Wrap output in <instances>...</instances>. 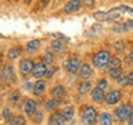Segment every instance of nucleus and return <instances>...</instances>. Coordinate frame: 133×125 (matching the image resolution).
I'll return each instance as SVG.
<instances>
[{"mask_svg":"<svg viewBox=\"0 0 133 125\" xmlns=\"http://www.w3.org/2000/svg\"><path fill=\"white\" fill-rule=\"evenodd\" d=\"M133 28V21H128V22H121V24H116L112 31L114 32H126L129 29Z\"/></svg>","mask_w":133,"mask_h":125,"instance_id":"nucleus-17","label":"nucleus"},{"mask_svg":"<svg viewBox=\"0 0 133 125\" xmlns=\"http://www.w3.org/2000/svg\"><path fill=\"white\" fill-rule=\"evenodd\" d=\"M46 82L44 81H42V79H37V81L33 83V86H32V93L33 96H42V95H44V92H46Z\"/></svg>","mask_w":133,"mask_h":125,"instance_id":"nucleus-12","label":"nucleus"},{"mask_svg":"<svg viewBox=\"0 0 133 125\" xmlns=\"http://www.w3.org/2000/svg\"><path fill=\"white\" fill-rule=\"evenodd\" d=\"M97 86L101 88V89L104 90V89H107V88H108V82L105 81V79H100V81L97 82Z\"/></svg>","mask_w":133,"mask_h":125,"instance_id":"nucleus-34","label":"nucleus"},{"mask_svg":"<svg viewBox=\"0 0 133 125\" xmlns=\"http://www.w3.org/2000/svg\"><path fill=\"white\" fill-rule=\"evenodd\" d=\"M128 79H129V85H132V86H133V71L128 75Z\"/></svg>","mask_w":133,"mask_h":125,"instance_id":"nucleus-37","label":"nucleus"},{"mask_svg":"<svg viewBox=\"0 0 133 125\" xmlns=\"http://www.w3.org/2000/svg\"><path fill=\"white\" fill-rule=\"evenodd\" d=\"M97 120V111L91 106H85L82 108V122L83 125H93Z\"/></svg>","mask_w":133,"mask_h":125,"instance_id":"nucleus-3","label":"nucleus"},{"mask_svg":"<svg viewBox=\"0 0 133 125\" xmlns=\"http://www.w3.org/2000/svg\"><path fill=\"white\" fill-rule=\"evenodd\" d=\"M32 120L35 121L36 124H40V122H42V120H43V113H42V111H36V113H35V115L32 117Z\"/></svg>","mask_w":133,"mask_h":125,"instance_id":"nucleus-32","label":"nucleus"},{"mask_svg":"<svg viewBox=\"0 0 133 125\" xmlns=\"http://www.w3.org/2000/svg\"><path fill=\"white\" fill-rule=\"evenodd\" d=\"M54 72H56V67H47V71H46L44 78H51Z\"/></svg>","mask_w":133,"mask_h":125,"instance_id":"nucleus-33","label":"nucleus"},{"mask_svg":"<svg viewBox=\"0 0 133 125\" xmlns=\"http://www.w3.org/2000/svg\"><path fill=\"white\" fill-rule=\"evenodd\" d=\"M26 124V121L22 115H14L11 118V121L8 122V125H25Z\"/></svg>","mask_w":133,"mask_h":125,"instance_id":"nucleus-24","label":"nucleus"},{"mask_svg":"<svg viewBox=\"0 0 133 125\" xmlns=\"http://www.w3.org/2000/svg\"><path fill=\"white\" fill-rule=\"evenodd\" d=\"M91 89H93V86H91L90 81H83L78 85V93L79 95H86L89 92H91Z\"/></svg>","mask_w":133,"mask_h":125,"instance_id":"nucleus-18","label":"nucleus"},{"mask_svg":"<svg viewBox=\"0 0 133 125\" xmlns=\"http://www.w3.org/2000/svg\"><path fill=\"white\" fill-rule=\"evenodd\" d=\"M2 78L7 83L15 82V74H14V70H12L11 65H4L3 67V70H2Z\"/></svg>","mask_w":133,"mask_h":125,"instance_id":"nucleus-10","label":"nucleus"},{"mask_svg":"<svg viewBox=\"0 0 133 125\" xmlns=\"http://www.w3.org/2000/svg\"><path fill=\"white\" fill-rule=\"evenodd\" d=\"M108 74H110V77H111V78L118 79L121 75H122V71H121V68H110Z\"/></svg>","mask_w":133,"mask_h":125,"instance_id":"nucleus-30","label":"nucleus"},{"mask_svg":"<svg viewBox=\"0 0 133 125\" xmlns=\"http://www.w3.org/2000/svg\"><path fill=\"white\" fill-rule=\"evenodd\" d=\"M0 88H2V71H0Z\"/></svg>","mask_w":133,"mask_h":125,"instance_id":"nucleus-43","label":"nucleus"},{"mask_svg":"<svg viewBox=\"0 0 133 125\" xmlns=\"http://www.w3.org/2000/svg\"><path fill=\"white\" fill-rule=\"evenodd\" d=\"M0 104H2V97H0Z\"/></svg>","mask_w":133,"mask_h":125,"instance_id":"nucleus-44","label":"nucleus"},{"mask_svg":"<svg viewBox=\"0 0 133 125\" xmlns=\"http://www.w3.org/2000/svg\"><path fill=\"white\" fill-rule=\"evenodd\" d=\"M24 111L28 117L32 118L35 115V113L37 111V103L33 99H26L25 100V104H24Z\"/></svg>","mask_w":133,"mask_h":125,"instance_id":"nucleus-7","label":"nucleus"},{"mask_svg":"<svg viewBox=\"0 0 133 125\" xmlns=\"http://www.w3.org/2000/svg\"><path fill=\"white\" fill-rule=\"evenodd\" d=\"M98 124L100 125H112V115L108 113H103L98 118Z\"/></svg>","mask_w":133,"mask_h":125,"instance_id":"nucleus-21","label":"nucleus"},{"mask_svg":"<svg viewBox=\"0 0 133 125\" xmlns=\"http://www.w3.org/2000/svg\"><path fill=\"white\" fill-rule=\"evenodd\" d=\"M61 114L65 117V120H66V121H69V120L74 117V114H75V110H74V107L66 106V107H64V108L61 110Z\"/></svg>","mask_w":133,"mask_h":125,"instance_id":"nucleus-23","label":"nucleus"},{"mask_svg":"<svg viewBox=\"0 0 133 125\" xmlns=\"http://www.w3.org/2000/svg\"><path fill=\"white\" fill-rule=\"evenodd\" d=\"M12 117H14V115H12L11 108H8V107L4 108V110H3V118H4V121H6V122H10Z\"/></svg>","mask_w":133,"mask_h":125,"instance_id":"nucleus-29","label":"nucleus"},{"mask_svg":"<svg viewBox=\"0 0 133 125\" xmlns=\"http://www.w3.org/2000/svg\"><path fill=\"white\" fill-rule=\"evenodd\" d=\"M121 64H122L121 58L118 56H112L110 58V64H108V67H110V68H121Z\"/></svg>","mask_w":133,"mask_h":125,"instance_id":"nucleus-26","label":"nucleus"},{"mask_svg":"<svg viewBox=\"0 0 133 125\" xmlns=\"http://www.w3.org/2000/svg\"><path fill=\"white\" fill-rule=\"evenodd\" d=\"M116 82H118V85L119 86H126V85H129V79H128V77L126 75H121V77L116 79Z\"/></svg>","mask_w":133,"mask_h":125,"instance_id":"nucleus-31","label":"nucleus"},{"mask_svg":"<svg viewBox=\"0 0 133 125\" xmlns=\"http://www.w3.org/2000/svg\"><path fill=\"white\" fill-rule=\"evenodd\" d=\"M110 58L111 54L107 50H101V52L96 53L93 56V65L97 67V68H107L108 64H110Z\"/></svg>","mask_w":133,"mask_h":125,"instance_id":"nucleus-1","label":"nucleus"},{"mask_svg":"<svg viewBox=\"0 0 133 125\" xmlns=\"http://www.w3.org/2000/svg\"><path fill=\"white\" fill-rule=\"evenodd\" d=\"M64 49H65V45L61 40H53L51 42V52L61 53V52H64Z\"/></svg>","mask_w":133,"mask_h":125,"instance_id":"nucleus-22","label":"nucleus"},{"mask_svg":"<svg viewBox=\"0 0 133 125\" xmlns=\"http://www.w3.org/2000/svg\"><path fill=\"white\" fill-rule=\"evenodd\" d=\"M82 4L86 7H93L94 6V0H82Z\"/></svg>","mask_w":133,"mask_h":125,"instance_id":"nucleus-36","label":"nucleus"},{"mask_svg":"<svg viewBox=\"0 0 133 125\" xmlns=\"http://www.w3.org/2000/svg\"><path fill=\"white\" fill-rule=\"evenodd\" d=\"M21 99V95H19V92L18 90H14L12 93L8 95V102H10L11 104H15V103H18V100Z\"/></svg>","mask_w":133,"mask_h":125,"instance_id":"nucleus-27","label":"nucleus"},{"mask_svg":"<svg viewBox=\"0 0 133 125\" xmlns=\"http://www.w3.org/2000/svg\"><path fill=\"white\" fill-rule=\"evenodd\" d=\"M40 4H42V7H46V6L49 4V0H42Z\"/></svg>","mask_w":133,"mask_h":125,"instance_id":"nucleus-41","label":"nucleus"},{"mask_svg":"<svg viewBox=\"0 0 133 125\" xmlns=\"http://www.w3.org/2000/svg\"><path fill=\"white\" fill-rule=\"evenodd\" d=\"M66 122L65 117L61 114V111L51 113L49 117V125H64Z\"/></svg>","mask_w":133,"mask_h":125,"instance_id":"nucleus-11","label":"nucleus"},{"mask_svg":"<svg viewBox=\"0 0 133 125\" xmlns=\"http://www.w3.org/2000/svg\"><path fill=\"white\" fill-rule=\"evenodd\" d=\"M115 115L121 122L129 121L133 117V106L132 104H122L115 110Z\"/></svg>","mask_w":133,"mask_h":125,"instance_id":"nucleus-2","label":"nucleus"},{"mask_svg":"<svg viewBox=\"0 0 133 125\" xmlns=\"http://www.w3.org/2000/svg\"><path fill=\"white\" fill-rule=\"evenodd\" d=\"M50 95H51V97L53 99H62L64 97V95H65V89H64V86H61V85H56V86H53L51 88V90H50Z\"/></svg>","mask_w":133,"mask_h":125,"instance_id":"nucleus-16","label":"nucleus"},{"mask_svg":"<svg viewBox=\"0 0 133 125\" xmlns=\"http://www.w3.org/2000/svg\"><path fill=\"white\" fill-rule=\"evenodd\" d=\"M129 125H133V117H132L130 120H129Z\"/></svg>","mask_w":133,"mask_h":125,"instance_id":"nucleus-42","label":"nucleus"},{"mask_svg":"<svg viewBox=\"0 0 133 125\" xmlns=\"http://www.w3.org/2000/svg\"><path fill=\"white\" fill-rule=\"evenodd\" d=\"M39 47H40V40L39 39H33L26 45V52L28 53H35V52H37Z\"/></svg>","mask_w":133,"mask_h":125,"instance_id":"nucleus-20","label":"nucleus"},{"mask_svg":"<svg viewBox=\"0 0 133 125\" xmlns=\"http://www.w3.org/2000/svg\"><path fill=\"white\" fill-rule=\"evenodd\" d=\"M91 99H93L96 103H103L104 100H105V93H104V90L101 88L96 86L91 89Z\"/></svg>","mask_w":133,"mask_h":125,"instance_id":"nucleus-14","label":"nucleus"},{"mask_svg":"<svg viewBox=\"0 0 133 125\" xmlns=\"http://www.w3.org/2000/svg\"><path fill=\"white\" fill-rule=\"evenodd\" d=\"M46 71H47V65H46L43 61H42V63H36V64L33 65L32 75H33V78L40 79V78H43L46 75Z\"/></svg>","mask_w":133,"mask_h":125,"instance_id":"nucleus-8","label":"nucleus"},{"mask_svg":"<svg viewBox=\"0 0 133 125\" xmlns=\"http://www.w3.org/2000/svg\"><path fill=\"white\" fill-rule=\"evenodd\" d=\"M18 56H19V49H17V47H12L7 52V57L10 58V60H15Z\"/></svg>","mask_w":133,"mask_h":125,"instance_id":"nucleus-28","label":"nucleus"},{"mask_svg":"<svg viewBox=\"0 0 133 125\" xmlns=\"http://www.w3.org/2000/svg\"><path fill=\"white\" fill-rule=\"evenodd\" d=\"M94 18L103 22V21H115V20H119L121 15L118 12H114V11H100V12H96L94 14Z\"/></svg>","mask_w":133,"mask_h":125,"instance_id":"nucleus-4","label":"nucleus"},{"mask_svg":"<svg viewBox=\"0 0 133 125\" xmlns=\"http://www.w3.org/2000/svg\"><path fill=\"white\" fill-rule=\"evenodd\" d=\"M53 36H54V38H60V39H64V40H66V39H65V38H64V36H62V35H61V33H54V35H53Z\"/></svg>","mask_w":133,"mask_h":125,"instance_id":"nucleus-40","label":"nucleus"},{"mask_svg":"<svg viewBox=\"0 0 133 125\" xmlns=\"http://www.w3.org/2000/svg\"><path fill=\"white\" fill-rule=\"evenodd\" d=\"M33 63L31 60H28V58H24V60H21L19 61V64H18V68H19V72L21 75H29V74H32V70H33Z\"/></svg>","mask_w":133,"mask_h":125,"instance_id":"nucleus-5","label":"nucleus"},{"mask_svg":"<svg viewBox=\"0 0 133 125\" xmlns=\"http://www.w3.org/2000/svg\"><path fill=\"white\" fill-rule=\"evenodd\" d=\"M81 67H82V64H81V61H79V58L72 57V58H69V60L66 61L65 70L68 71V72H71V74H76V72H79Z\"/></svg>","mask_w":133,"mask_h":125,"instance_id":"nucleus-6","label":"nucleus"},{"mask_svg":"<svg viewBox=\"0 0 133 125\" xmlns=\"http://www.w3.org/2000/svg\"><path fill=\"white\" fill-rule=\"evenodd\" d=\"M54 58H56V56H54V52H50V50H47V52L44 53L43 56V63L46 65L47 64H53L54 63Z\"/></svg>","mask_w":133,"mask_h":125,"instance_id":"nucleus-25","label":"nucleus"},{"mask_svg":"<svg viewBox=\"0 0 133 125\" xmlns=\"http://www.w3.org/2000/svg\"><path fill=\"white\" fill-rule=\"evenodd\" d=\"M79 75H81L82 79L87 81V79H90L93 77V70H91V67L89 64H82L81 70H79Z\"/></svg>","mask_w":133,"mask_h":125,"instance_id":"nucleus-15","label":"nucleus"},{"mask_svg":"<svg viewBox=\"0 0 133 125\" xmlns=\"http://www.w3.org/2000/svg\"><path fill=\"white\" fill-rule=\"evenodd\" d=\"M128 60H129V63H130V64H133V50H132V52H130V54H129Z\"/></svg>","mask_w":133,"mask_h":125,"instance_id":"nucleus-39","label":"nucleus"},{"mask_svg":"<svg viewBox=\"0 0 133 125\" xmlns=\"http://www.w3.org/2000/svg\"><path fill=\"white\" fill-rule=\"evenodd\" d=\"M60 103H61V100H58V99L47 100V102L44 103V108H46L47 111H53V110H56V108L60 106Z\"/></svg>","mask_w":133,"mask_h":125,"instance_id":"nucleus-19","label":"nucleus"},{"mask_svg":"<svg viewBox=\"0 0 133 125\" xmlns=\"http://www.w3.org/2000/svg\"><path fill=\"white\" fill-rule=\"evenodd\" d=\"M81 4H82V0H68V3L64 7V12H66V14L76 12L81 8Z\"/></svg>","mask_w":133,"mask_h":125,"instance_id":"nucleus-13","label":"nucleus"},{"mask_svg":"<svg viewBox=\"0 0 133 125\" xmlns=\"http://www.w3.org/2000/svg\"><path fill=\"white\" fill-rule=\"evenodd\" d=\"M125 43H123V42H115V43H114V49L115 50H118V52H121V50H123V47H125V46H123Z\"/></svg>","mask_w":133,"mask_h":125,"instance_id":"nucleus-35","label":"nucleus"},{"mask_svg":"<svg viewBox=\"0 0 133 125\" xmlns=\"http://www.w3.org/2000/svg\"><path fill=\"white\" fill-rule=\"evenodd\" d=\"M121 100H122V92L118 90V89H115V90H111L110 93H107L105 95V102L110 104H116V103H119Z\"/></svg>","mask_w":133,"mask_h":125,"instance_id":"nucleus-9","label":"nucleus"},{"mask_svg":"<svg viewBox=\"0 0 133 125\" xmlns=\"http://www.w3.org/2000/svg\"><path fill=\"white\" fill-rule=\"evenodd\" d=\"M101 27H100V25H94L93 27V32H101Z\"/></svg>","mask_w":133,"mask_h":125,"instance_id":"nucleus-38","label":"nucleus"}]
</instances>
